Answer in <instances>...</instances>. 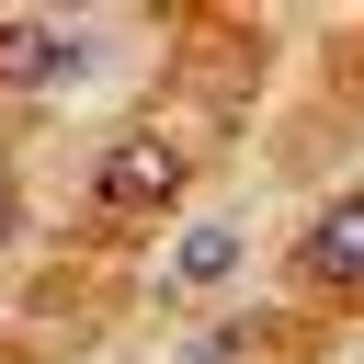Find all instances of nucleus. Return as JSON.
<instances>
[{
	"label": "nucleus",
	"instance_id": "obj_1",
	"mask_svg": "<svg viewBox=\"0 0 364 364\" xmlns=\"http://www.w3.org/2000/svg\"><path fill=\"white\" fill-rule=\"evenodd\" d=\"M91 193H102V205H125V216L171 205V193H182V136H148V125H136V136H114V148H102V171H91Z\"/></svg>",
	"mask_w": 364,
	"mask_h": 364
},
{
	"label": "nucleus",
	"instance_id": "obj_2",
	"mask_svg": "<svg viewBox=\"0 0 364 364\" xmlns=\"http://www.w3.org/2000/svg\"><path fill=\"white\" fill-rule=\"evenodd\" d=\"M307 284H364V193H341L307 228Z\"/></svg>",
	"mask_w": 364,
	"mask_h": 364
},
{
	"label": "nucleus",
	"instance_id": "obj_3",
	"mask_svg": "<svg viewBox=\"0 0 364 364\" xmlns=\"http://www.w3.org/2000/svg\"><path fill=\"white\" fill-rule=\"evenodd\" d=\"M239 262V228L228 216H205V228H182V250H171V284H216Z\"/></svg>",
	"mask_w": 364,
	"mask_h": 364
},
{
	"label": "nucleus",
	"instance_id": "obj_4",
	"mask_svg": "<svg viewBox=\"0 0 364 364\" xmlns=\"http://www.w3.org/2000/svg\"><path fill=\"white\" fill-rule=\"evenodd\" d=\"M0 68H11V80H46V68H68V46L34 34V23H11V34H0Z\"/></svg>",
	"mask_w": 364,
	"mask_h": 364
},
{
	"label": "nucleus",
	"instance_id": "obj_5",
	"mask_svg": "<svg viewBox=\"0 0 364 364\" xmlns=\"http://www.w3.org/2000/svg\"><path fill=\"white\" fill-rule=\"evenodd\" d=\"M0 228H11V182H0Z\"/></svg>",
	"mask_w": 364,
	"mask_h": 364
}]
</instances>
